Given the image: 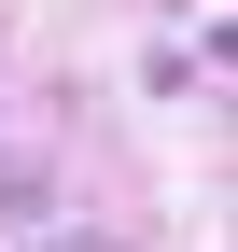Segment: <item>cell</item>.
Returning <instances> with one entry per match:
<instances>
[{"mask_svg":"<svg viewBox=\"0 0 238 252\" xmlns=\"http://www.w3.org/2000/svg\"><path fill=\"white\" fill-rule=\"evenodd\" d=\"M0 210H42V154H0Z\"/></svg>","mask_w":238,"mask_h":252,"instance_id":"1","label":"cell"},{"mask_svg":"<svg viewBox=\"0 0 238 252\" xmlns=\"http://www.w3.org/2000/svg\"><path fill=\"white\" fill-rule=\"evenodd\" d=\"M42 252H112V238H42Z\"/></svg>","mask_w":238,"mask_h":252,"instance_id":"2","label":"cell"}]
</instances>
